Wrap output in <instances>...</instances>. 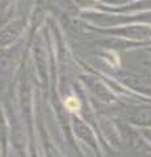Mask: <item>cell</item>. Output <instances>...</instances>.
Wrapping results in <instances>:
<instances>
[{"mask_svg": "<svg viewBox=\"0 0 151 157\" xmlns=\"http://www.w3.org/2000/svg\"><path fill=\"white\" fill-rule=\"evenodd\" d=\"M120 80L122 81L125 85L131 88V89L151 96V81L147 77L138 75V73L122 72V73H120Z\"/></svg>", "mask_w": 151, "mask_h": 157, "instance_id": "1", "label": "cell"}, {"mask_svg": "<svg viewBox=\"0 0 151 157\" xmlns=\"http://www.w3.org/2000/svg\"><path fill=\"white\" fill-rule=\"evenodd\" d=\"M83 81H84V84L89 88V90L93 93L99 100L104 101V102H113L112 93L108 90V88L104 85V82L100 81L97 77L91 76V75H85V76H83Z\"/></svg>", "mask_w": 151, "mask_h": 157, "instance_id": "2", "label": "cell"}, {"mask_svg": "<svg viewBox=\"0 0 151 157\" xmlns=\"http://www.w3.org/2000/svg\"><path fill=\"white\" fill-rule=\"evenodd\" d=\"M106 33H113L117 36H122L128 38H137V39H143L151 37V28L147 26H126L122 29H116V30H106Z\"/></svg>", "mask_w": 151, "mask_h": 157, "instance_id": "3", "label": "cell"}, {"mask_svg": "<svg viewBox=\"0 0 151 157\" xmlns=\"http://www.w3.org/2000/svg\"><path fill=\"white\" fill-rule=\"evenodd\" d=\"M21 29H22V21H13L12 24L7 25L2 30V45L7 46L8 43L14 41L18 37Z\"/></svg>", "mask_w": 151, "mask_h": 157, "instance_id": "4", "label": "cell"}, {"mask_svg": "<svg viewBox=\"0 0 151 157\" xmlns=\"http://www.w3.org/2000/svg\"><path fill=\"white\" fill-rule=\"evenodd\" d=\"M74 127H75V132L77 135H79L81 139H84L85 141H88V143L95 147V139H93V135H92L91 130L87 127L80 119H77V118H74Z\"/></svg>", "mask_w": 151, "mask_h": 157, "instance_id": "5", "label": "cell"}, {"mask_svg": "<svg viewBox=\"0 0 151 157\" xmlns=\"http://www.w3.org/2000/svg\"><path fill=\"white\" fill-rule=\"evenodd\" d=\"M130 121L139 126H151V111L150 110H135L130 115Z\"/></svg>", "mask_w": 151, "mask_h": 157, "instance_id": "6", "label": "cell"}, {"mask_svg": "<svg viewBox=\"0 0 151 157\" xmlns=\"http://www.w3.org/2000/svg\"><path fill=\"white\" fill-rule=\"evenodd\" d=\"M143 135L151 141V128H150V130H143Z\"/></svg>", "mask_w": 151, "mask_h": 157, "instance_id": "7", "label": "cell"}]
</instances>
